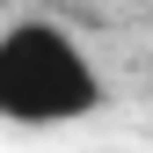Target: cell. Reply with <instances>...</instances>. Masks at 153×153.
Returning <instances> with one entry per match:
<instances>
[{
  "mask_svg": "<svg viewBox=\"0 0 153 153\" xmlns=\"http://www.w3.org/2000/svg\"><path fill=\"white\" fill-rule=\"evenodd\" d=\"M95 102H102V80L59 22H15L0 36V117L7 124H73Z\"/></svg>",
  "mask_w": 153,
  "mask_h": 153,
  "instance_id": "cell-1",
  "label": "cell"
}]
</instances>
